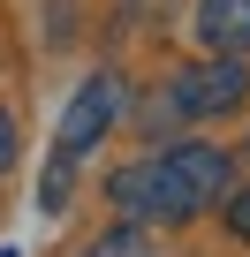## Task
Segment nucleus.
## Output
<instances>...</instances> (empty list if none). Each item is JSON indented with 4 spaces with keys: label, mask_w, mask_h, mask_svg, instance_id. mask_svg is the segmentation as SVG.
Here are the masks:
<instances>
[{
    "label": "nucleus",
    "mask_w": 250,
    "mask_h": 257,
    "mask_svg": "<svg viewBox=\"0 0 250 257\" xmlns=\"http://www.w3.org/2000/svg\"><path fill=\"white\" fill-rule=\"evenodd\" d=\"M106 204L129 219V227H182V219H197V212L182 204L175 174L159 167V152H152V159H129V167H114V174H106Z\"/></svg>",
    "instance_id": "nucleus-1"
},
{
    "label": "nucleus",
    "mask_w": 250,
    "mask_h": 257,
    "mask_svg": "<svg viewBox=\"0 0 250 257\" xmlns=\"http://www.w3.org/2000/svg\"><path fill=\"white\" fill-rule=\"evenodd\" d=\"M242 98H250V61H235V53H205L197 68H182V76L167 83L175 121H220V113H235Z\"/></svg>",
    "instance_id": "nucleus-2"
},
{
    "label": "nucleus",
    "mask_w": 250,
    "mask_h": 257,
    "mask_svg": "<svg viewBox=\"0 0 250 257\" xmlns=\"http://www.w3.org/2000/svg\"><path fill=\"white\" fill-rule=\"evenodd\" d=\"M121 121V76H91V83H76V98H68V113H61V128H53V159H68V167H84L91 159V144L106 137V128Z\"/></svg>",
    "instance_id": "nucleus-3"
},
{
    "label": "nucleus",
    "mask_w": 250,
    "mask_h": 257,
    "mask_svg": "<svg viewBox=\"0 0 250 257\" xmlns=\"http://www.w3.org/2000/svg\"><path fill=\"white\" fill-rule=\"evenodd\" d=\"M159 167L175 174V189H182L190 212H205V204H220V197L235 189V159H227V144H197V137H182V144L159 152Z\"/></svg>",
    "instance_id": "nucleus-4"
},
{
    "label": "nucleus",
    "mask_w": 250,
    "mask_h": 257,
    "mask_svg": "<svg viewBox=\"0 0 250 257\" xmlns=\"http://www.w3.org/2000/svg\"><path fill=\"white\" fill-rule=\"evenodd\" d=\"M197 46L205 53H235L250 61V0H197Z\"/></svg>",
    "instance_id": "nucleus-5"
},
{
    "label": "nucleus",
    "mask_w": 250,
    "mask_h": 257,
    "mask_svg": "<svg viewBox=\"0 0 250 257\" xmlns=\"http://www.w3.org/2000/svg\"><path fill=\"white\" fill-rule=\"evenodd\" d=\"M76 257H167V249H159V242H152L144 227H129V219H121V227H106L99 242H84Z\"/></svg>",
    "instance_id": "nucleus-6"
},
{
    "label": "nucleus",
    "mask_w": 250,
    "mask_h": 257,
    "mask_svg": "<svg viewBox=\"0 0 250 257\" xmlns=\"http://www.w3.org/2000/svg\"><path fill=\"white\" fill-rule=\"evenodd\" d=\"M68 189H76V167L46 152V174H38V204H46V212H68Z\"/></svg>",
    "instance_id": "nucleus-7"
},
{
    "label": "nucleus",
    "mask_w": 250,
    "mask_h": 257,
    "mask_svg": "<svg viewBox=\"0 0 250 257\" xmlns=\"http://www.w3.org/2000/svg\"><path fill=\"white\" fill-rule=\"evenodd\" d=\"M220 204H227V234H242V242H250V189H227Z\"/></svg>",
    "instance_id": "nucleus-8"
},
{
    "label": "nucleus",
    "mask_w": 250,
    "mask_h": 257,
    "mask_svg": "<svg viewBox=\"0 0 250 257\" xmlns=\"http://www.w3.org/2000/svg\"><path fill=\"white\" fill-rule=\"evenodd\" d=\"M8 167H16V113L0 106V174H8Z\"/></svg>",
    "instance_id": "nucleus-9"
},
{
    "label": "nucleus",
    "mask_w": 250,
    "mask_h": 257,
    "mask_svg": "<svg viewBox=\"0 0 250 257\" xmlns=\"http://www.w3.org/2000/svg\"><path fill=\"white\" fill-rule=\"evenodd\" d=\"M144 8H152V0H121V16H144Z\"/></svg>",
    "instance_id": "nucleus-10"
}]
</instances>
